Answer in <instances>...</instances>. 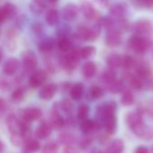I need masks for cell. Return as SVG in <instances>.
<instances>
[{"label": "cell", "instance_id": "cell-1", "mask_svg": "<svg viewBox=\"0 0 153 153\" xmlns=\"http://www.w3.org/2000/svg\"><path fill=\"white\" fill-rule=\"evenodd\" d=\"M22 62L25 72H33L38 64L36 54L32 51H25L22 54Z\"/></svg>", "mask_w": 153, "mask_h": 153}, {"label": "cell", "instance_id": "cell-2", "mask_svg": "<svg viewBox=\"0 0 153 153\" xmlns=\"http://www.w3.org/2000/svg\"><path fill=\"white\" fill-rule=\"evenodd\" d=\"M131 130L135 133V135L141 140L148 141L153 140V127L147 125L143 123V121L133 127Z\"/></svg>", "mask_w": 153, "mask_h": 153}, {"label": "cell", "instance_id": "cell-3", "mask_svg": "<svg viewBox=\"0 0 153 153\" xmlns=\"http://www.w3.org/2000/svg\"><path fill=\"white\" fill-rule=\"evenodd\" d=\"M47 79V73L44 70H36L32 73L29 79V86L32 88H37L41 87Z\"/></svg>", "mask_w": 153, "mask_h": 153}, {"label": "cell", "instance_id": "cell-4", "mask_svg": "<svg viewBox=\"0 0 153 153\" xmlns=\"http://www.w3.org/2000/svg\"><path fill=\"white\" fill-rule=\"evenodd\" d=\"M135 31L140 35L150 36L153 35V24L149 20H139L135 24Z\"/></svg>", "mask_w": 153, "mask_h": 153}, {"label": "cell", "instance_id": "cell-5", "mask_svg": "<svg viewBox=\"0 0 153 153\" xmlns=\"http://www.w3.org/2000/svg\"><path fill=\"white\" fill-rule=\"evenodd\" d=\"M20 68V62L16 58H9L3 65L2 71L6 76H12L17 73Z\"/></svg>", "mask_w": 153, "mask_h": 153}, {"label": "cell", "instance_id": "cell-6", "mask_svg": "<svg viewBox=\"0 0 153 153\" xmlns=\"http://www.w3.org/2000/svg\"><path fill=\"white\" fill-rule=\"evenodd\" d=\"M130 47L137 53H143L148 48V42L140 36H132L129 39Z\"/></svg>", "mask_w": 153, "mask_h": 153}, {"label": "cell", "instance_id": "cell-7", "mask_svg": "<svg viewBox=\"0 0 153 153\" xmlns=\"http://www.w3.org/2000/svg\"><path fill=\"white\" fill-rule=\"evenodd\" d=\"M122 42V34L116 29H109L105 36V43L109 47H116Z\"/></svg>", "mask_w": 153, "mask_h": 153}, {"label": "cell", "instance_id": "cell-8", "mask_svg": "<svg viewBox=\"0 0 153 153\" xmlns=\"http://www.w3.org/2000/svg\"><path fill=\"white\" fill-rule=\"evenodd\" d=\"M42 113V110L38 107H28L22 111L21 118L25 119L27 122H33L41 118Z\"/></svg>", "mask_w": 153, "mask_h": 153}, {"label": "cell", "instance_id": "cell-9", "mask_svg": "<svg viewBox=\"0 0 153 153\" xmlns=\"http://www.w3.org/2000/svg\"><path fill=\"white\" fill-rule=\"evenodd\" d=\"M81 10L84 16L88 20H97L99 18L98 11L92 6L91 3L88 1H84L81 4Z\"/></svg>", "mask_w": 153, "mask_h": 153}, {"label": "cell", "instance_id": "cell-10", "mask_svg": "<svg viewBox=\"0 0 153 153\" xmlns=\"http://www.w3.org/2000/svg\"><path fill=\"white\" fill-rule=\"evenodd\" d=\"M49 123L51 125L52 129H55V130L61 129L65 124L64 119L62 118V116L60 115L59 111L57 109H55V108H53V110H52V112H51V114L50 115Z\"/></svg>", "mask_w": 153, "mask_h": 153}, {"label": "cell", "instance_id": "cell-11", "mask_svg": "<svg viewBox=\"0 0 153 153\" xmlns=\"http://www.w3.org/2000/svg\"><path fill=\"white\" fill-rule=\"evenodd\" d=\"M52 131V127L49 122H42L35 131V135L38 139L44 140L47 139Z\"/></svg>", "mask_w": 153, "mask_h": 153}, {"label": "cell", "instance_id": "cell-12", "mask_svg": "<svg viewBox=\"0 0 153 153\" xmlns=\"http://www.w3.org/2000/svg\"><path fill=\"white\" fill-rule=\"evenodd\" d=\"M79 8L73 4H68L64 7L62 10V17L66 21H72L78 16Z\"/></svg>", "mask_w": 153, "mask_h": 153}, {"label": "cell", "instance_id": "cell-13", "mask_svg": "<svg viewBox=\"0 0 153 153\" xmlns=\"http://www.w3.org/2000/svg\"><path fill=\"white\" fill-rule=\"evenodd\" d=\"M57 91V86L55 84H47L39 92V97L40 98L43 100H50L51 99L54 95L56 94Z\"/></svg>", "mask_w": 153, "mask_h": 153}, {"label": "cell", "instance_id": "cell-14", "mask_svg": "<svg viewBox=\"0 0 153 153\" xmlns=\"http://www.w3.org/2000/svg\"><path fill=\"white\" fill-rule=\"evenodd\" d=\"M99 127H100V125L98 124V123L97 121H93L90 119H86V120L82 121L81 124H80V130H81L82 133L85 135L91 134L94 131H96Z\"/></svg>", "mask_w": 153, "mask_h": 153}, {"label": "cell", "instance_id": "cell-15", "mask_svg": "<svg viewBox=\"0 0 153 153\" xmlns=\"http://www.w3.org/2000/svg\"><path fill=\"white\" fill-rule=\"evenodd\" d=\"M142 122L141 113L140 111H132L127 114L126 115V123L129 128L132 129L137 124Z\"/></svg>", "mask_w": 153, "mask_h": 153}, {"label": "cell", "instance_id": "cell-16", "mask_svg": "<svg viewBox=\"0 0 153 153\" xmlns=\"http://www.w3.org/2000/svg\"><path fill=\"white\" fill-rule=\"evenodd\" d=\"M110 13L114 17L118 19H123L127 14V7L125 4L123 3L114 4L110 7Z\"/></svg>", "mask_w": 153, "mask_h": 153}, {"label": "cell", "instance_id": "cell-17", "mask_svg": "<svg viewBox=\"0 0 153 153\" xmlns=\"http://www.w3.org/2000/svg\"><path fill=\"white\" fill-rule=\"evenodd\" d=\"M123 149H124L123 141L121 139H116L112 140L108 144L105 153H123Z\"/></svg>", "mask_w": 153, "mask_h": 153}, {"label": "cell", "instance_id": "cell-18", "mask_svg": "<svg viewBox=\"0 0 153 153\" xmlns=\"http://www.w3.org/2000/svg\"><path fill=\"white\" fill-rule=\"evenodd\" d=\"M59 140L66 147H73V145L76 142V138L74 133L69 131H64L59 134Z\"/></svg>", "mask_w": 153, "mask_h": 153}, {"label": "cell", "instance_id": "cell-19", "mask_svg": "<svg viewBox=\"0 0 153 153\" xmlns=\"http://www.w3.org/2000/svg\"><path fill=\"white\" fill-rule=\"evenodd\" d=\"M116 125H117V121H116L115 114L107 116L104 122V127H105V132L108 133L109 135H113L115 132Z\"/></svg>", "mask_w": 153, "mask_h": 153}, {"label": "cell", "instance_id": "cell-20", "mask_svg": "<svg viewBox=\"0 0 153 153\" xmlns=\"http://www.w3.org/2000/svg\"><path fill=\"white\" fill-rule=\"evenodd\" d=\"M23 147L25 151L27 152H36L41 149V144L37 140L32 139V138H27L25 139Z\"/></svg>", "mask_w": 153, "mask_h": 153}, {"label": "cell", "instance_id": "cell-21", "mask_svg": "<svg viewBox=\"0 0 153 153\" xmlns=\"http://www.w3.org/2000/svg\"><path fill=\"white\" fill-rule=\"evenodd\" d=\"M70 97L73 100L78 101L82 98L84 94V86L82 83H76L70 89Z\"/></svg>", "mask_w": 153, "mask_h": 153}, {"label": "cell", "instance_id": "cell-22", "mask_svg": "<svg viewBox=\"0 0 153 153\" xmlns=\"http://www.w3.org/2000/svg\"><path fill=\"white\" fill-rule=\"evenodd\" d=\"M78 61H79V60L72 59L71 57H69V56L67 54L66 56H64V57L62 58L60 63H61L62 68H63L65 70H67V71H71V70H73V69L76 68V65H78Z\"/></svg>", "mask_w": 153, "mask_h": 153}, {"label": "cell", "instance_id": "cell-23", "mask_svg": "<svg viewBox=\"0 0 153 153\" xmlns=\"http://www.w3.org/2000/svg\"><path fill=\"white\" fill-rule=\"evenodd\" d=\"M96 72H97V66L94 62L91 61L87 62L82 67V74L87 79H90L92 76H94Z\"/></svg>", "mask_w": 153, "mask_h": 153}, {"label": "cell", "instance_id": "cell-24", "mask_svg": "<svg viewBox=\"0 0 153 153\" xmlns=\"http://www.w3.org/2000/svg\"><path fill=\"white\" fill-rule=\"evenodd\" d=\"M46 7L45 0H33L30 4V10L36 15H40L43 12Z\"/></svg>", "mask_w": 153, "mask_h": 153}, {"label": "cell", "instance_id": "cell-25", "mask_svg": "<svg viewBox=\"0 0 153 153\" xmlns=\"http://www.w3.org/2000/svg\"><path fill=\"white\" fill-rule=\"evenodd\" d=\"M121 60H122V56H120L119 54L116 53H113L110 54L107 59H106V63L107 66L109 67V68H118L119 67H121Z\"/></svg>", "mask_w": 153, "mask_h": 153}, {"label": "cell", "instance_id": "cell-26", "mask_svg": "<svg viewBox=\"0 0 153 153\" xmlns=\"http://www.w3.org/2000/svg\"><path fill=\"white\" fill-rule=\"evenodd\" d=\"M136 75L140 78H141L142 79H147L149 76H150V68H149V66L143 64V63H140L139 64L137 67H136Z\"/></svg>", "mask_w": 153, "mask_h": 153}, {"label": "cell", "instance_id": "cell-27", "mask_svg": "<svg viewBox=\"0 0 153 153\" xmlns=\"http://www.w3.org/2000/svg\"><path fill=\"white\" fill-rule=\"evenodd\" d=\"M45 21L50 26H53L59 22V13L55 9H51L47 12L45 16Z\"/></svg>", "mask_w": 153, "mask_h": 153}, {"label": "cell", "instance_id": "cell-28", "mask_svg": "<svg viewBox=\"0 0 153 153\" xmlns=\"http://www.w3.org/2000/svg\"><path fill=\"white\" fill-rule=\"evenodd\" d=\"M136 66V60L134 59L133 57L130 55H123L122 56V60H121V67L124 69H131Z\"/></svg>", "mask_w": 153, "mask_h": 153}, {"label": "cell", "instance_id": "cell-29", "mask_svg": "<svg viewBox=\"0 0 153 153\" xmlns=\"http://www.w3.org/2000/svg\"><path fill=\"white\" fill-rule=\"evenodd\" d=\"M129 80V85L131 88L133 89H141L143 85H144V79H142L140 76H138L137 75L134 76H131L128 79Z\"/></svg>", "mask_w": 153, "mask_h": 153}, {"label": "cell", "instance_id": "cell-30", "mask_svg": "<svg viewBox=\"0 0 153 153\" xmlns=\"http://www.w3.org/2000/svg\"><path fill=\"white\" fill-rule=\"evenodd\" d=\"M39 51L42 53H48L54 48V41L51 39H45L42 41L39 44Z\"/></svg>", "mask_w": 153, "mask_h": 153}, {"label": "cell", "instance_id": "cell-31", "mask_svg": "<svg viewBox=\"0 0 153 153\" xmlns=\"http://www.w3.org/2000/svg\"><path fill=\"white\" fill-rule=\"evenodd\" d=\"M115 79H116V73H115L114 69H113V68L106 69L101 76V80L107 85Z\"/></svg>", "mask_w": 153, "mask_h": 153}, {"label": "cell", "instance_id": "cell-32", "mask_svg": "<svg viewBox=\"0 0 153 153\" xmlns=\"http://www.w3.org/2000/svg\"><path fill=\"white\" fill-rule=\"evenodd\" d=\"M121 103L124 106H130L134 103V96L131 90L126 89L123 91V96L121 97Z\"/></svg>", "mask_w": 153, "mask_h": 153}, {"label": "cell", "instance_id": "cell-33", "mask_svg": "<svg viewBox=\"0 0 153 153\" xmlns=\"http://www.w3.org/2000/svg\"><path fill=\"white\" fill-rule=\"evenodd\" d=\"M124 88V83L123 80L120 79H115L110 84H108V90L112 93H120L123 91Z\"/></svg>", "mask_w": 153, "mask_h": 153}, {"label": "cell", "instance_id": "cell-34", "mask_svg": "<svg viewBox=\"0 0 153 153\" xmlns=\"http://www.w3.org/2000/svg\"><path fill=\"white\" fill-rule=\"evenodd\" d=\"M25 89L22 87H18L16 89L13 91L11 95V99L12 101L18 103V102H21L25 98Z\"/></svg>", "mask_w": 153, "mask_h": 153}, {"label": "cell", "instance_id": "cell-35", "mask_svg": "<svg viewBox=\"0 0 153 153\" xmlns=\"http://www.w3.org/2000/svg\"><path fill=\"white\" fill-rule=\"evenodd\" d=\"M58 47L61 52H68L71 50V42L67 37L59 38L58 42Z\"/></svg>", "mask_w": 153, "mask_h": 153}, {"label": "cell", "instance_id": "cell-36", "mask_svg": "<svg viewBox=\"0 0 153 153\" xmlns=\"http://www.w3.org/2000/svg\"><path fill=\"white\" fill-rule=\"evenodd\" d=\"M89 33H90V27L88 26H80L78 30V33H76V35L80 40L83 41H88L89 39Z\"/></svg>", "mask_w": 153, "mask_h": 153}, {"label": "cell", "instance_id": "cell-37", "mask_svg": "<svg viewBox=\"0 0 153 153\" xmlns=\"http://www.w3.org/2000/svg\"><path fill=\"white\" fill-rule=\"evenodd\" d=\"M88 114H89V107L88 105H79V109H78V118L79 120H80L81 122L88 119Z\"/></svg>", "mask_w": 153, "mask_h": 153}, {"label": "cell", "instance_id": "cell-38", "mask_svg": "<svg viewBox=\"0 0 153 153\" xmlns=\"http://www.w3.org/2000/svg\"><path fill=\"white\" fill-rule=\"evenodd\" d=\"M58 151H59L58 144L53 140L47 142L42 149V153H58Z\"/></svg>", "mask_w": 153, "mask_h": 153}, {"label": "cell", "instance_id": "cell-39", "mask_svg": "<svg viewBox=\"0 0 153 153\" xmlns=\"http://www.w3.org/2000/svg\"><path fill=\"white\" fill-rule=\"evenodd\" d=\"M96 52V48L93 46H86L83 47L80 51V55H81V59H88L89 58L92 54H94Z\"/></svg>", "mask_w": 153, "mask_h": 153}, {"label": "cell", "instance_id": "cell-40", "mask_svg": "<svg viewBox=\"0 0 153 153\" xmlns=\"http://www.w3.org/2000/svg\"><path fill=\"white\" fill-rule=\"evenodd\" d=\"M93 141V138L91 136V134H87L85 135L84 138H82L79 141V146L81 149H85L88 147L90 146V144Z\"/></svg>", "mask_w": 153, "mask_h": 153}, {"label": "cell", "instance_id": "cell-41", "mask_svg": "<svg viewBox=\"0 0 153 153\" xmlns=\"http://www.w3.org/2000/svg\"><path fill=\"white\" fill-rule=\"evenodd\" d=\"M89 95L93 99H98L103 96V90L98 86H92L89 89Z\"/></svg>", "mask_w": 153, "mask_h": 153}, {"label": "cell", "instance_id": "cell-42", "mask_svg": "<svg viewBox=\"0 0 153 153\" xmlns=\"http://www.w3.org/2000/svg\"><path fill=\"white\" fill-rule=\"evenodd\" d=\"M59 108L65 112V113H70L72 111V104L68 99H63L59 104Z\"/></svg>", "mask_w": 153, "mask_h": 153}, {"label": "cell", "instance_id": "cell-43", "mask_svg": "<svg viewBox=\"0 0 153 153\" xmlns=\"http://www.w3.org/2000/svg\"><path fill=\"white\" fill-rule=\"evenodd\" d=\"M70 32V28L68 25H63L61 26L59 29H58L57 34L59 38H64V37H68V35L69 34Z\"/></svg>", "mask_w": 153, "mask_h": 153}, {"label": "cell", "instance_id": "cell-44", "mask_svg": "<svg viewBox=\"0 0 153 153\" xmlns=\"http://www.w3.org/2000/svg\"><path fill=\"white\" fill-rule=\"evenodd\" d=\"M7 109V101L3 97H0V117L3 116V114H5Z\"/></svg>", "mask_w": 153, "mask_h": 153}, {"label": "cell", "instance_id": "cell-45", "mask_svg": "<svg viewBox=\"0 0 153 153\" xmlns=\"http://www.w3.org/2000/svg\"><path fill=\"white\" fill-rule=\"evenodd\" d=\"M9 87L10 85L7 79L0 78V91H7V89H9Z\"/></svg>", "mask_w": 153, "mask_h": 153}, {"label": "cell", "instance_id": "cell-46", "mask_svg": "<svg viewBox=\"0 0 153 153\" xmlns=\"http://www.w3.org/2000/svg\"><path fill=\"white\" fill-rule=\"evenodd\" d=\"M6 20H7V14L5 12L4 7H0V25L2 23H4Z\"/></svg>", "mask_w": 153, "mask_h": 153}, {"label": "cell", "instance_id": "cell-47", "mask_svg": "<svg viewBox=\"0 0 153 153\" xmlns=\"http://www.w3.org/2000/svg\"><path fill=\"white\" fill-rule=\"evenodd\" d=\"M134 153H149V150L147 147L141 145V146H139L136 148Z\"/></svg>", "mask_w": 153, "mask_h": 153}, {"label": "cell", "instance_id": "cell-48", "mask_svg": "<svg viewBox=\"0 0 153 153\" xmlns=\"http://www.w3.org/2000/svg\"><path fill=\"white\" fill-rule=\"evenodd\" d=\"M33 33H42V25L41 24H39V23L33 25Z\"/></svg>", "mask_w": 153, "mask_h": 153}, {"label": "cell", "instance_id": "cell-49", "mask_svg": "<svg viewBox=\"0 0 153 153\" xmlns=\"http://www.w3.org/2000/svg\"><path fill=\"white\" fill-rule=\"evenodd\" d=\"M140 2L143 7H153V0H140Z\"/></svg>", "mask_w": 153, "mask_h": 153}, {"label": "cell", "instance_id": "cell-50", "mask_svg": "<svg viewBox=\"0 0 153 153\" xmlns=\"http://www.w3.org/2000/svg\"><path fill=\"white\" fill-rule=\"evenodd\" d=\"M62 153H76V151L72 147H66Z\"/></svg>", "mask_w": 153, "mask_h": 153}, {"label": "cell", "instance_id": "cell-51", "mask_svg": "<svg viewBox=\"0 0 153 153\" xmlns=\"http://www.w3.org/2000/svg\"><path fill=\"white\" fill-rule=\"evenodd\" d=\"M4 149H5V145L1 140H0V153H3Z\"/></svg>", "mask_w": 153, "mask_h": 153}, {"label": "cell", "instance_id": "cell-52", "mask_svg": "<svg viewBox=\"0 0 153 153\" xmlns=\"http://www.w3.org/2000/svg\"><path fill=\"white\" fill-rule=\"evenodd\" d=\"M2 58H3V49L0 47V62L2 60Z\"/></svg>", "mask_w": 153, "mask_h": 153}, {"label": "cell", "instance_id": "cell-53", "mask_svg": "<svg viewBox=\"0 0 153 153\" xmlns=\"http://www.w3.org/2000/svg\"><path fill=\"white\" fill-rule=\"evenodd\" d=\"M97 2H98L100 4H105L106 3V0H97Z\"/></svg>", "mask_w": 153, "mask_h": 153}, {"label": "cell", "instance_id": "cell-54", "mask_svg": "<svg viewBox=\"0 0 153 153\" xmlns=\"http://www.w3.org/2000/svg\"><path fill=\"white\" fill-rule=\"evenodd\" d=\"M49 1L51 2V3H56L58 0H49Z\"/></svg>", "mask_w": 153, "mask_h": 153}, {"label": "cell", "instance_id": "cell-55", "mask_svg": "<svg viewBox=\"0 0 153 153\" xmlns=\"http://www.w3.org/2000/svg\"><path fill=\"white\" fill-rule=\"evenodd\" d=\"M151 153H153V147H152V150H151Z\"/></svg>", "mask_w": 153, "mask_h": 153}]
</instances>
